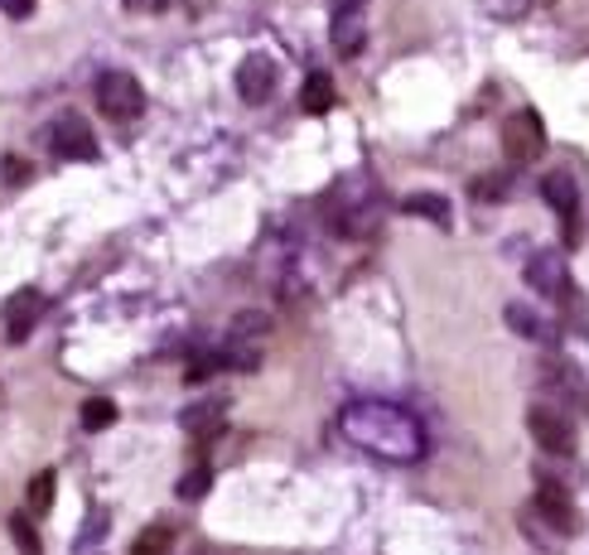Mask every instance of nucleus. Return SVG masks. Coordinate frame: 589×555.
<instances>
[{"mask_svg": "<svg viewBox=\"0 0 589 555\" xmlns=\"http://www.w3.org/2000/svg\"><path fill=\"white\" fill-rule=\"evenodd\" d=\"M339 425L358 449H368L372 459H382V464H416V459H426V449H430L426 425H420L410 410L392 406V402L343 406Z\"/></svg>", "mask_w": 589, "mask_h": 555, "instance_id": "f257e3e1", "label": "nucleus"}, {"mask_svg": "<svg viewBox=\"0 0 589 555\" xmlns=\"http://www.w3.org/2000/svg\"><path fill=\"white\" fill-rule=\"evenodd\" d=\"M537 382H541V392H547V406H555L561 416H570V420L589 416V382H585V372L575 368V362L547 358L541 362V372H537Z\"/></svg>", "mask_w": 589, "mask_h": 555, "instance_id": "f03ea898", "label": "nucleus"}, {"mask_svg": "<svg viewBox=\"0 0 589 555\" xmlns=\"http://www.w3.org/2000/svg\"><path fill=\"white\" fill-rule=\"evenodd\" d=\"M93 97H97V107H102V116H111V121H136L140 111H146V87L126 69H107L97 77Z\"/></svg>", "mask_w": 589, "mask_h": 555, "instance_id": "7ed1b4c3", "label": "nucleus"}, {"mask_svg": "<svg viewBox=\"0 0 589 555\" xmlns=\"http://www.w3.org/2000/svg\"><path fill=\"white\" fill-rule=\"evenodd\" d=\"M531 513H537L547 527L555 531V536H580V507H575L570 488L555 483V479H541L537 483V497H531Z\"/></svg>", "mask_w": 589, "mask_h": 555, "instance_id": "20e7f679", "label": "nucleus"}, {"mask_svg": "<svg viewBox=\"0 0 589 555\" xmlns=\"http://www.w3.org/2000/svg\"><path fill=\"white\" fill-rule=\"evenodd\" d=\"M541 150H547V121H541L531 107L513 111L507 126H503V155L513 164H537Z\"/></svg>", "mask_w": 589, "mask_h": 555, "instance_id": "39448f33", "label": "nucleus"}, {"mask_svg": "<svg viewBox=\"0 0 589 555\" xmlns=\"http://www.w3.org/2000/svg\"><path fill=\"white\" fill-rule=\"evenodd\" d=\"M527 430H531V440H537L541 449L555 454V459H570L575 444H580V435H575V420L561 416V410L547 406V402H537L527 410Z\"/></svg>", "mask_w": 589, "mask_h": 555, "instance_id": "423d86ee", "label": "nucleus"}, {"mask_svg": "<svg viewBox=\"0 0 589 555\" xmlns=\"http://www.w3.org/2000/svg\"><path fill=\"white\" fill-rule=\"evenodd\" d=\"M49 146L59 160H97V140H93V126L73 111H63L59 121L49 126Z\"/></svg>", "mask_w": 589, "mask_h": 555, "instance_id": "0eeeda50", "label": "nucleus"}, {"mask_svg": "<svg viewBox=\"0 0 589 555\" xmlns=\"http://www.w3.org/2000/svg\"><path fill=\"white\" fill-rule=\"evenodd\" d=\"M541 198L561 213V227H565V242H580V184L570 180V174H547L541 180Z\"/></svg>", "mask_w": 589, "mask_h": 555, "instance_id": "6e6552de", "label": "nucleus"}, {"mask_svg": "<svg viewBox=\"0 0 589 555\" xmlns=\"http://www.w3.org/2000/svg\"><path fill=\"white\" fill-rule=\"evenodd\" d=\"M44 319V295L39 291H15L5 299V338L10 343H25L29 333H35V324Z\"/></svg>", "mask_w": 589, "mask_h": 555, "instance_id": "1a4fd4ad", "label": "nucleus"}, {"mask_svg": "<svg viewBox=\"0 0 589 555\" xmlns=\"http://www.w3.org/2000/svg\"><path fill=\"white\" fill-rule=\"evenodd\" d=\"M237 92H242V102H251V107L271 102V92H275V63L266 59V53H247V59H242Z\"/></svg>", "mask_w": 589, "mask_h": 555, "instance_id": "9d476101", "label": "nucleus"}, {"mask_svg": "<svg viewBox=\"0 0 589 555\" xmlns=\"http://www.w3.org/2000/svg\"><path fill=\"white\" fill-rule=\"evenodd\" d=\"M527 285H531V291H541V295H551V299H561L575 281H570V271H565V257L541 251V257L527 261Z\"/></svg>", "mask_w": 589, "mask_h": 555, "instance_id": "9b49d317", "label": "nucleus"}, {"mask_svg": "<svg viewBox=\"0 0 589 555\" xmlns=\"http://www.w3.org/2000/svg\"><path fill=\"white\" fill-rule=\"evenodd\" d=\"M329 39H333V49H339L343 59H353V53H363V44H368V29H363L358 15H333Z\"/></svg>", "mask_w": 589, "mask_h": 555, "instance_id": "f8f14e48", "label": "nucleus"}, {"mask_svg": "<svg viewBox=\"0 0 589 555\" xmlns=\"http://www.w3.org/2000/svg\"><path fill=\"white\" fill-rule=\"evenodd\" d=\"M299 107L309 111V116H324L333 107V77L329 73H309L305 87H299Z\"/></svg>", "mask_w": 589, "mask_h": 555, "instance_id": "ddd939ff", "label": "nucleus"}, {"mask_svg": "<svg viewBox=\"0 0 589 555\" xmlns=\"http://www.w3.org/2000/svg\"><path fill=\"white\" fill-rule=\"evenodd\" d=\"M228 333H232V343H242V338H247L251 348H261V343H266V333H271V314H261V309H242V314L228 324Z\"/></svg>", "mask_w": 589, "mask_h": 555, "instance_id": "4468645a", "label": "nucleus"}, {"mask_svg": "<svg viewBox=\"0 0 589 555\" xmlns=\"http://www.w3.org/2000/svg\"><path fill=\"white\" fill-rule=\"evenodd\" d=\"M402 213H416V218H426V222L450 227V198H444V194H406L402 198Z\"/></svg>", "mask_w": 589, "mask_h": 555, "instance_id": "2eb2a0df", "label": "nucleus"}, {"mask_svg": "<svg viewBox=\"0 0 589 555\" xmlns=\"http://www.w3.org/2000/svg\"><path fill=\"white\" fill-rule=\"evenodd\" d=\"M222 410H228L222 402H204V406H188L180 420H184L188 435H213V430L222 425Z\"/></svg>", "mask_w": 589, "mask_h": 555, "instance_id": "dca6fc26", "label": "nucleus"}, {"mask_svg": "<svg viewBox=\"0 0 589 555\" xmlns=\"http://www.w3.org/2000/svg\"><path fill=\"white\" fill-rule=\"evenodd\" d=\"M170 546H174V531L164 527V521H155V527H146L136 541H131L126 555H170Z\"/></svg>", "mask_w": 589, "mask_h": 555, "instance_id": "f3484780", "label": "nucleus"}, {"mask_svg": "<svg viewBox=\"0 0 589 555\" xmlns=\"http://www.w3.org/2000/svg\"><path fill=\"white\" fill-rule=\"evenodd\" d=\"M10 541H15L20 555H44V541H39V531H35V521H29V513L10 517Z\"/></svg>", "mask_w": 589, "mask_h": 555, "instance_id": "a211bd4d", "label": "nucleus"}, {"mask_svg": "<svg viewBox=\"0 0 589 555\" xmlns=\"http://www.w3.org/2000/svg\"><path fill=\"white\" fill-rule=\"evenodd\" d=\"M53 488H59V479H53V469H39L35 479H29V493H25V503H29V513H49L53 507Z\"/></svg>", "mask_w": 589, "mask_h": 555, "instance_id": "6ab92c4d", "label": "nucleus"}, {"mask_svg": "<svg viewBox=\"0 0 589 555\" xmlns=\"http://www.w3.org/2000/svg\"><path fill=\"white\" fill-rule=\"evenodd\" d=\"M107 425H116V402H107V396L83 402V430H107Z\"/></svg>", "mask_w": 589, "mask_h": 555, "instance_id": "aec40b11", "label": "nucleus"}, {"mask_svg": "<svg viewBox=\"0 0 589 555\" xmlns=\"http://www.w3.org/2000/svg\"><path fill=\"white\" fill-rule=\"evenodd\" d=\"M503 314H507V324L521 329V333H527V338H547V319H537L527 305H507Z\"/></svg>", "mask_w": 589, "mask_h": 555, "instance_id": "412c9836", "label": "nucleus"}, {"mask_svg": "<svg viewBox=\"0 0 589 555\" xmlns=\"http://www.w3.org/2000/svg\"><path fill=\"white\" fill-rule=\"evenodd\" d=\"M507 188H513V180H507V174H483V180H479V184H474V188H469V194H474V198H479V203H498V198H503V194H507Z\"/></svg>", "mask_w": 589, "mask_h": 555, "instance_id": "4be33fe9", "label": "nucleus"}, {"mask_svg": "<svg viewBox=\"0 0 589 555\" xmlns=\"http://www.w3.org/2000/svg\"><path fill=\"white\" fill-rule=\"evenodd\" d=\"M208 483H213V473H208V469L184 473V479H180V497H184V503H194V497H204V493H208Z\"/></svg>", "mask_w": 589, "mask_h": 555, "instance_id": "5701e85b", "label": "nucleus"}, {"mask_svg": "<svg viewBox=\"0 0 589 555\" xmlns=\"http://www.w3.org/2000/svg\"><path fill=\"white\" fill-rule=\"evenodd\" d=\"M0 10H5L10 20H29L35 15V0H0Z\"/></svg>", "mask_w": 589, "mask_h": 555, "instance_id": "b1692460", "label": "nucleus"}, {"mask_svg": "<svg viewBox=\"0 0 589 555\" xmlns=\"http://www.w3.org/2000/svg\"><path fill=\"white\" fill-rule=\"evenodd\" d=\"M324 5H329V15H358L363 0H324Z\"/></svg>", "mask_w": 589, "mask_h": 555, "instance_id": "393cba45", "label": "nucleus"}, {"mask_svg": "<svg viewBox=\"0 0 589 555\" xmlns=\"http://www.w3.org/2000/svg\"><path fill=\"white\" fill-rule=\"evenodd\" d=\"M126 5H160V0H126Z\"/></svg>", "mask_w": 589, "mask_h": 555, "instance_id": "a878e982", "label": "nucleus"}]
</instances>
